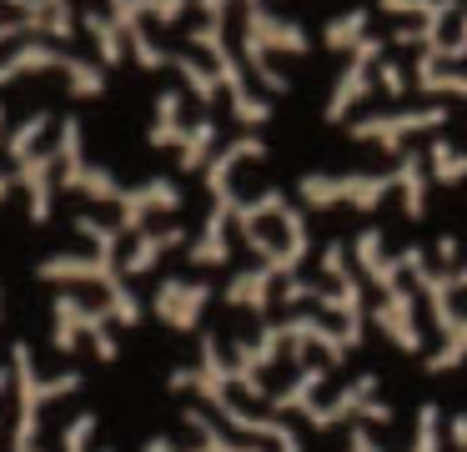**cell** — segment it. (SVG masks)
<instances>
[{"label": "cell", "instance_id": "cell-1", "mask_svg": "<svg viewBox=\"0 0 467 452\" xmlns=\"http://www.w3.org/2000/svg\"><path fill=\"white\" fill-rule=\"evenodd\" d=\"M447 126V106H412V110H382V116L352 121V141H377L382 151H402L407 136L417 131H442Z\"/></svg>", "mask_w": 467, "mask_h": 452}, {"label": "cell", "instance_id": "cell-2", "mask_svg": "<svg viewBox=\"0 0 467 452\" xmlns=\"http://www.w3.org/2000/svg\"><path fill=\"white\" fill-rule=\"evenodd\" d=\"M397 271L417 281V291H422V301L432 307V321H437V331L447 337V331L457 327V317H462V311H457V297H452V271L432 267L422 247H402V257H397Z\"/></svg>", "mask_w": 467, "mask_h": 452}, {"label": "cell", "instance_id": "cell-3", "mask_svg": "<svg viewBox=\"0 0 467 452\" xmlns=\"http://www.w3.org/2000/svg\"><path fill=\"white\" fill-rule=\"evenodd\" d=\"M392 191V176H306L302 196L306 206H357L377 211V201Z\"/></svg>", "mask_w": 467, "mask_h": 452}, {"label": "cell", "instance_id": "cell-4", "mask_svg": "<svg viewBox=\"0 0 467 452\" xmlns=\"http://www.w3.org/2000/svg\"><path fill=\"white\" fill-rule=\"evenodd\" d=\"M377 60H382V40L362 36L352 50V60H347V70H342V80H337L332 100H327V121H347L352 106H362V100L372 96V66Z\"/></svg>", "mask_w": 467, "mask_h": 452}, {"label": "cell", "instance_id": "cell-5", "mask_svg": "<svg viewBox=\"0 0 467 452\" xmlns=\"http://www.w3.org/2000/svg\"><path fill=\"white\" fill-rule=\"evenodd\" d=\"M372 321H377V327H382V331H387V337H392L402 352H422V331H417V317H412V291H407V287L387 291V297L377 301Z\"/></svg>", "mask_w": 467, "mask_h": 452}, {"label": "cell", "instance_id": "cell-6", "mask_svg": "<svg viewBox=\"0 0 467 452\" xmlns=\"http://www.w3.org/2000/svg\"><path fill=\"white\" fill-rule=\"evenodd\" d=\"M427 161L417 156V151H402L397 156V171H392V191L402 196V216L407 221H422L427 216Z\"/></svg>", "mask_w": 467, "mask_h": 452}, {"label": "cell", "instance_id": "cell-7", "mask_svg": "<svg viewBox=\"0 0 467 452\" xmlns=\"http://www.w3.org/2000/svg\"><path fill=\"white\" fill-rule=\"evenodd\" d=\"M357 261H362V271H367V281H372L377 291H397L402 287V271H397V257H387L382 251V231H362L357 237Z\"/></svg>", "mask_w": 467, "mask_h": 452}, {"label": "cell", "instance_id": "cell-8", "mask_svg": "<svg viewBox=\"0 0 467 452\" xmlns=\"http://www.w3.org/2000/svg\"><path fill=\"white\" fill-rule=\"evenodd\" d=\"M427 181H437V186H457V181H467V151L452 146V141L437 136L432 146H427Z\"/></svg>", "mask_w": 467, "mask_h": 452}, {"label": "cell", "instance_id": "cell-9", "mask_svg": "<svg viewBox=\"0 0 467 452\" xmlns=\"http://www.w3.org/2000/svg\"><path fill=\"white\" fill-rule=\"evenodd\" d=\"M417 90H427V96H467V70H452V66H437V60L417 56Z\"/></svg>", "mask_w": 467, "mask_h": 452}, {"label": "cell", "instance_id": "cell-10", "mask_svg": "<svg viewBox=\"0 0 467 452\" xmlns=\"http://www.w3.org/2000/svg\"><path fill=\"white\" fill-rule=\"evenodd\" d=\"M462 362H467V311L457 317V327L442 337V347L427 357V372H457Z\"/></svg>", "mask_w": 467, "mask_h": 452}, {"label": "cell", "instance_id": "cell-11", "mask_svg": "<svg viewBox=\"0 0 467 452\" xmlns=\"http://www.w3.org/2000/svg\"><path fill=\"white\" fill-rule=\"evenodd\" d=\"M367 10H347V16H337L332 26H327V46L332 50H357V40L367 36Z\"/></svg>", "mask_w": 467, "mask_h": 452}, {"label": "cell", "instance_id": "cell-12", "mask_svg": "<svg viewBox=\"0 0 467 452\" xmlns=\"http://www.w3.org/2000/svg\"><path fill=\"white\" fill-rule=\"evenodd\" d=\"M437 422H442V412H437L432 402H422V407H417V437H412V452H442V432H437Z\"/></svg>", "mask_w": 467, "mask_h": 452}, {"label": "cell", "instance_id": "cell-13", "mask_svg": "<svg viewBox=\"0 0 467 452\" xmlns=\"http://www.w3.org/2000/svg\"><path fill=\"white\" fill-rule=\"evenodd\" d=\"M417 56H427V60H437V66H462L467 60V5H462V30H457V40H442V46H432V50H417Z\"/></svg>", "mask_w": 467, "mask_h": 452}, {"label": "cell", "instance_id": "cell-14", "mask_svg": "<svg viewBox=\"0 0 467 452\" xmlns=\"http://www.w3.org/2000/svg\"><path fill=\"white\" fill-rule=\"evenodd\" d=\"M322 382H327V377H322V367H317V372H312V367H306V372H302V377H296V382H292V387H286V392H282V397H276V407H312V392H317V387H322Z\"/></svg>", "mask_w": 467, "mask_h": 452}, {"label": "cell", "instance_id": "cell-15", "mask_svg": "<svg viewBox=\"0 0 467 452\" xmlns=\"http://www.w3.org/2000/svg\"><path fill=\"white\" fill-rule=\"evenodd\" d=\"M377 66H382V90H387V96L402 100V96H407V76L392 66V60H377Z\"/></svg>", "mask_w": 467, "mask_h": 452}, {"label": "cell", "instance_id": "cell-16", "mask_svg": "<svg viewBox=\"0 0 467 452\" xmlns=\"http://www.w3.org/2000/svg\"><path fill=\"white\" fill-rule=\"evenodd\" d=\"M452 261H457V241H452V237H442V241H437V267L452 271Z\"/></svg>", "mask_w": 467, "mask_h": 452}, {"label": "cell", "instance_id": "cell-17", "mask_svg": "<svg viewBox=\"0 0 467 452\" xmlns=\"http://www.w3.org/2000/svg\"><path fill=\"white\" fill-rule=\"evenodd\" d=\"M452 447L467 452V412H457V417H452Z\"/></svg>", "mask_w": 467, "mask_h": 452}, {"label": "cell", "instance_id": "cell-18", "mask_svg": "<svg viewBox=\"0 0 467 452\" xmlns=\"http://www.w3.org/2000/svg\"><path fill=\"white\" fill-rule=\"evenodd\" d=\"M347 452H382V447H377V442L367 437L362 427H357V432H352V447H347Z\"/></svg>", "mask_w": 467, "mask_h": 452}, {"label": "cell", "instance_id": "cell-19", "mask_svg": "<svg viewBox=\"0 0 467 452\" xmlns=\"http://www.w3.org/2000/svg\"><path fill=\"white\" fill-rule=\"evenodd\" d=\"M462 291H467V261H462V267H452V297H462Z\"/></svg>", "mask_w": 467, "mask_h": 452}]
</instances>
